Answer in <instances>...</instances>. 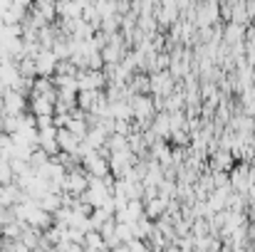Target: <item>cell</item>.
I'll return each mask as SVG.
<instances>
[{"label": "cell", "mask_w": 255, "mask_h": 252, "mask_svg": "<svg viewBox=\"0 0 255 252\" xmlns=\"http://www.w3.org/2000/svg\"><path fill=\"white\" fill-rule=\"evenodd\" d=\"M35 60V70H37V77H55V72H57V57H55V52L52 50H40L37 52V57H32Z\"/></svg>", "instance_id": "obj_1"}, {"label": "cell", "mask_w": 255, "mask_h": 252, "mask_svg": "<svg viewBox=\"0 0 255 252\" xmlns=\"http://www.w3.org/2000/svg\"><path fill=\"white\" fill-rule=\"evenodd\" d=\"M87 188H89V178H87V173L82 168H75V170L67 173V178H65V193L80 198Z\"/></svg>", "instance_id": "obj_2"}, {"label": "cell", "mask_w": 255, "mask_h": 252, "mask_svg": "<svg viewBox=\"0 0 255 252\" xmlns=\"http://www.w3.org/2000/svg\"><path fill=\"white\" fill-rule=\"evenodd\" d=\"M57 144H60V154H70V156H77L82 141L70 131V129H60L57 131Z\"/></svg>", "instance_id": "obj_3"}, {"label": "cell", "mask_w": 255, "mask_h": 252, "mask_svg": "<svg viewBox=\"0 0 255 252\" xmlns=\"http://www.w3.org/2000/svg\"><path fill=\"white\" fill-rule=\"evenodd\" d=\"M102 96H99V91H80L77 94V106L80 109H85V111H89V109H94L97 106V101H99Z\"/></svg>", "instance_id": "obj_4"}, {"label": "cell", "mask_w": 255, "mask_h": 252, "mask_svg": "<svg viewBox=\"0 0 255 252\" xmlns=\"http://www.w3.org/2000/svg\"><path fill=\"white\" fill-rule=\"evenodd\" d=\"M15 183V173H12V166L7 159H0V185H10Z\"/></svg>", "instance_id": "obj_5"}, {"label": "cell", "mask_w": 255, "mask_h": 252, "mask_svg": "<svg viewBox=\"0 0 255 252\" xmlns=\"http://www.w3.org/2000/svg\"><path fill=\"white\" fill-rule=\"evenodd\" d=\"M99 250H104L99 235H97V233H87L85 235V252H99Z\"/></svg>", "instance_id": "obj_6"}]
</instances>
